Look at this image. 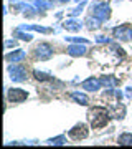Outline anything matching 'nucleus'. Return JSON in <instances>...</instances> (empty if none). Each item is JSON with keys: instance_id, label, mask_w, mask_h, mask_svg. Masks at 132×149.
<instances>
[{"instance_id": "1", "label": "nucleus", "mask_w": 132, "mask_h": 149, "mask_svg": "<svg viewBox=\"0 0 132 149\" xmlns=\"http://www.w3.org/2000/svg\"><path fill=\"white\" fill-rule=\"evenodd\" d=\"M89 119H91V124L94 128H99V126H104L107 123V111L102 109V108H94L89 111Z\"/></svg>"}, {"instance_id": "2", "label": "nucleus", "mask_w": 132, "mask_h": 149, "mask_svg": "<svg viewBox=\"0 0 132 149\" xmlns=\"http://www.w3.org/2000/svg\"><path fill=\"white\" fill-rule=\"evenodd\" d=\"M119 38H122V40H129V38L132 37V30L127 27H121V28H116V32H114Z\"/></svg>"}, {"instance_id": "3", "label": "nucleus", "mask_w": 132, "mask_h": 149, "mask_svg": "<svg viewBox=\"0 0 132 149\" xmlns=\"http://www.w3.org/2000/svg\"><path fill=\"white\" fill-rule=\"evenodd\" d=\"M8 96H10L12 101H21V100H25V98H26V93L15 88V90H10V95H8Z\"/></svg>"}, {"instance_id": "4", "label": "nucleus", "mask_w": 132, "mask_h": 149, "mask_svg": "<svg viewBox=\"0 0 132 149\" xmlns=\"http://www.w3.org/2000/svg\"><path fill=\"white\" fill-rule=\"evenodd\" d=\"M38 56L41 60L48 58V56H51V50H50V45H40L38 47Z\"/></svg>"}, {"instance_id": "5", "label": "nucleus", "mask_w": 132, "mask_h": 149, "mask_svg": "<svg viewBox=\"0 0 132 149\" xmlns=\"http://www.w3.org/2000/svg\"><path fill=\"white\" fill-rule=\"evenodd\" d=\"M84 88L86 90H89V91H94V90H97V88H99V83H97V81H93V80H88L84 83Z\"/></svg>"}, {"instance_id": "6", "label": "nucleus", "mask_w": 132, "mask_h": 149, "mask_svg": "<svg viewBox=\"0 0 132 149\" xmlns=\"http://www.w3.org/2000/svg\"><path fill=\"white\" fill-rule=\"evenodd\" d=\"M69 55H84V48L83 47H69Z\"/></svg>"}, {"instance_id": "7", "label": "nucleus", "mask_w": 132, "mask_h": 149, "mask_svg": "<svg viewBox=\"0 0 132 149\" xmlns=\"http://www.w3.org/2000/svg\"><path fill=\"white\" fill-rule=\"evenodd\" d=\"M119 144H132V136L131 134H122L119 138Z\"/></svg>"}, {"instance_id": "8", "label": "nucleus", "mask_w": 132, "mask_h": 149, "mask_svg": "<svg viewBox=\"0 0 132 149\" xmlns=\"http://www.w3.org/2000/svg\"><path fill=\"white\" fill-rule=\"evenodd\" d=\"M73 98H74V100H78V101H83V104H86V103H88V98H86L84 95H79V93H73Z\"/></svg>"}]
</instances>
